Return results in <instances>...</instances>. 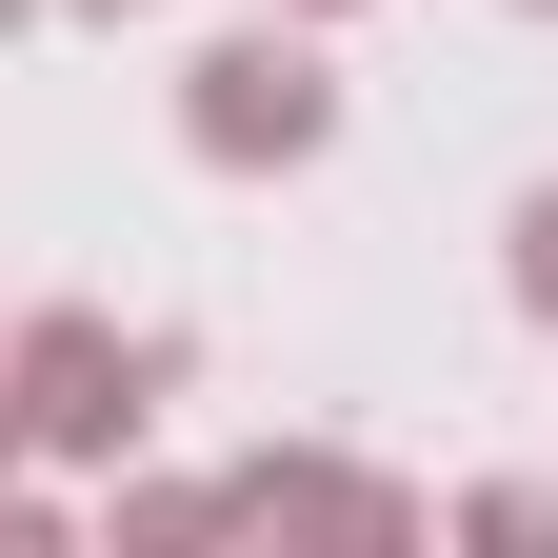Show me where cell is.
<instances>
[{
	"instance_id": "cell-1",
	"label": "cell",
	"mask_w": 558,
	"mask_h": 558,
	"mask_svg": "<svg viewBox=\"0 0 558 558\" xmlns=\"http://www.w3.org/2000/svg\"><path fill=\"white\" fill-rule=\"evenodd\" d=\"M180 140H199L220 180H300L319 140H339V60H319V21L199 40V60H180Z\"/></svg>"
},
{
	"instance_id": "cell-2",
	"label": "cell",
	"mask_w": 558,
	"mask_h": 558,
	"mask_svg": "<svg viewBox=\"0 0 558 558\" xmlns=\"http://www.w3.org/2000/svg\"><path fill=\"white\" fill-rule=\"evenodd\" d=\"M21 439H60V459H100V439H140V418H160V339H120V319H21Z\"/></svg>"
},
{
	"instance_id": "cell-3",
	"label": "cell",
	"mask_w": 558,
	"mask_h": 558,
	"mask_svg": "<svg viewBox=\"0 0 558 558\" xmlns=\"http://www.w3.org/2000/svg\"><path fill=\"white\" fill-rule=\"evenodd\" d=\"M220 499H240V519H418L399 478H339V459H240Z\"/></svg>"
},
{
	"instance_id": "cell-4",
	"label": "cell",
	"mask_w": 558,
	"mask_h": 558,
	"mask_svg": "<svg viewBox=\"0 0 558 558\" xmlns=\"http://www.w3.org/2000/svg\"><path fill=\"white\" fill-rule=\"evenodd\" d=\"M459 538H499V558H538V538H558V499H538V478H478V499H459Z\"/></svg>"
},
{
	"instance_id": "cell-5",
	"label": "cell",
	"mask_w": 558,
	"mask_h": 558,
	"mask_svg": "<svg viewBox=\"0 0 558 558\" xmlns=\"http://www.w3.org/2000/svg\"><path fill=\"white\" fill-rule=\"evenodd\" d=\"M519 319H558V180L519 199Z\"/></svg>"
},
{
	"instance_id": "cell-6",
	"label": "cell",
	"mask_w": 558,
	"mask_h": 558,
	"mask_svg": "<svg viewBox=\"0 0 558 558\" xmlns=\"http://www.w3.org/2000/svg\"><path fill=\"white\" fill-rule=\"evenodd\" d=\"M0 459H21V379H0ZM0 499H21V478H0Z\"/></svg>"
},
{
	"instance_id": "cell-7",
	"label": "cell",
	"mask_w": 558,
	"mask_h": 558,
	"mask_svg": "<svg viewBox=\"0 0 558 558\" xmlns=\"http://www.w3.org/2000/svg\"><path fill=\"white\" fill-rule=\"evenodd\" d=\"M279 21H360V0H279Z\"/></svg>"
},
{
	"instance_id": "cell-8",
	"label": "cell",
	"mask_w": 558,
	"mask_h": 558,
	"mask_svg": "<svg viewBox=\"0 0 558 558\" xmlns=\"http://www.w3.org/2000/svg\"><path fill=\"white\" fill-rule=\"evenodd\" d=\"M81 21H160V0H81Z\"/></svg>"
},
{
	"instance_id": "cell-9",
	"label": "cell",
	"mask_w": 558,
	"mask_h": 558,
	"mask_svg": "<svg viewBox=\"0 0 558 558\" xmlns=\"http://www.w3.org/2000/svg\"><path fill=\"white\" fill-rule=\"evenodd\" d=\"M21 21H40V0H0V40H21Z\"/></svg>"
},
{
	"instance_id": "cell-10",
	"label": "cell",
	"mask_w": 558,
	"mask_h": 558,
	"mask_svg": "<svg viewBox=\"0 0 558 558\" xmlns=\"http://www.w3.org/2000/svg\"><path fill=\"white\" fill-rule=\"evenodd\" d=\"M538 21H558V0H538Z\"/></svg>"
}]
</instances>
